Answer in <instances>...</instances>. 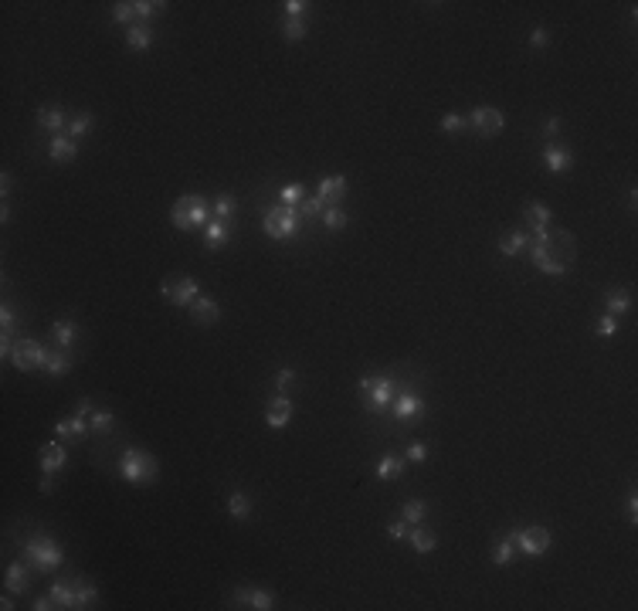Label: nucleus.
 Here are the masks:
<instances>
[{
  "mask_svg": "<svg viewBox=\"0 0 638 611\" xmlns=\"http://www.w3.org/2000/svg\"><path fill=\"white\" fill-rule=\"evenodd\" d=\"M543 163H547V170L550 174H570V167H574V156L567 146H557V143H547L543 146Z\"/></svg>",
  "mask_w": 638,
  "mask_h": 611,
  "instance_id": "obj_13",
  "label": "nucleus"
},
{
  "mask_svg": "<svg viewBox=\"0 0 638 611\" xmlns=\"http://www.w3.org/2000/svg\"><path fill=\"white\" fill-rule=\"evenodd\" d=\"M296 381V370H292V367H285V370H279V377H275V391H285V387H289V384Z\"/></svg>",
  "mask_w": 638,
  "mask_h": 611,
  "instance_id": "obj_51",
  "label": "nucleus"
},
{
  "mask_svg": "<svg viewBox=\"0 0 638 611\" xmlns=\"http://www.w3.org/2000/svg\"><path fill=\"white\" fill-rule=\"evenodd\" d=\"M119 476L129 485H150L160 479V462L146 448H126L119 458Z\"/></svg>",
  "mask_w": 638,
  "mask_h": 611,
  "instance_id": "obj_1",
  "label": "nucleus"
},
{
  "mask_svg": "<svg viewBox=\"0 0 638 611\" xmlns=\"http://www.w3.org/2000/svg\"><path fill=\"white\" fill-rule=\"evenodd\" d=\"M303 197H306L303 183H285V187L279 190V201L285 204V207H299V204H303Z\"/></svg>",
  "mask_w": 638,
  "mask_h": 611,
  "instance_id": "obj_41",
  "label": "nucleus"
},
{
  "mask_svg": "<svg viewBox=\"0 0 638 611\" xmlns=\"http://www.w3.org/2000/svg\"><path fill=\"white\" fill-rule=\"evenodd\" d=\"M96 601H99V587L92 584V581H82V578H78L75 581V608L85 611V608H92Z\"/></svg>",
  "mask_w": 638,
  "mask_h": 611,
  "instance_id": "obj_32",
  "label": "nucleus"
},
{
  "mask_svg": "<svg viewBox=\"0 0 638 611\" xmlns=\"http://www.w3.org/2000/svg\"><path fill=\"white\" fill-rule=\"evenodd\" d=\"M89 425H92V432H112V425H116V414H112L109 407H96V411L89 414Z\"/></svg>",
  "mask_w": 638,
  "mask_h": 611,
  "instance_id": "obj_40",
  "label": "nucleus"
},
{
  "mask_svg": "<svg viewBox=\"0 0 638 611\" xmlns=\"http://www.w3.org/2000/svg\"><path fill=\"white\" fill-rule=\"evenodd\" d=\"M261 228L268 238H275V241H285V238H296L299 228H303V214H299V207H268L265 211V218H261Z\"/></svg>",
  "mask_w": 638,
  "mask_h": 611,
  "instance_id": "obj_3",
  "label": "nucleus"
},
{
  "mask_svg": "<svg viewBox=\"0 0 638 611\" xmlns=\"http://www.w3.org/2000/svg\"><path fill=\"white\" fill-rule=\"evenodd\" d=\"M234 207H238V204H234L231 194H218V197H214V218H218V221H228L231 214H234Z\"/></svg>",
  "mask_w": 638,
  "mask_h": 611,
  "instance_id": "obj_42",
  "label": "nucleus"
},
{
  "mask_svg": "<svg viewBox=\"0 0 638 611\" xmlns=\"http://www.w3.org/2000/svg\"><path fill=\"white\" fill-rule=\"evenodd\" d=\"M207 214H211V207H207V201L201 194H183L170 207V225L180 231H197V228H207Z\"/></svg>",
  "mask_w": 638,
  "mask_h": 611,
  "instance_id": "obj_2",
  "label": "nucleus"
},
{
  "mask_svg": "<svg viewBox=\"0 0 638 611\" xmlns=\"http://www.w3.org/2000/svg\"><path fill=\"white\" fill-rule=\"evenodd\" d=\"M516 554H519V550H516V530H512V534H506L503 540H499V543H496V547H492V564L506 567V564H512V560H516Z\"/></svg>",
  "mask_w": 638,
  "mask_h": 611,
  "instance_id": "obj_25",
  "label": "nucleus"
},
{
  "mask_svg": "<svg viewBox=\"0 0 638 611\" xmlns=\"http://www.w3.org/2000/svg\"><path fill=\"white\" fill-rule=\"evenodd\" d=\"M160 296H163V299H170L174 306L190 309L194 299L201 296V289H197V279H190V276H174V279H167L163 285H160Z\"/></svg>",
  "mask_w": 638,
  "mask_h": 611,
  "instance_id": "obj_6",
  "label": "nucleus"
},
{
  "mask_svg": "<svg viewBox=\"0 0 638 611\" xmlns=\"http://www.w3.org/2000/svg\"><path fill=\"white\" fill-rule=\"evenodd\" d=\"M31 608H34V611H48V608H54V601L48 598V594H45V598H38V601H34Z\"/></svg>",
  "mask_w": 638,
  "mask_h": 611,
  "instance_id": "obj_57",
  "label": "nucleus"
},
{
  "mask_svg": "<svg viewBox=\"0 0 638 611\" xmlns=\"http://www.w3.org/2000/svg\"><path fill=\"white\" fill-rule=\"evenodd\" d=\"M557 133H561V119H557V116H550V119L543 123V136H547V139H554Z\"/></svg>",
  "mask_w": 638,
  "mask_h": 611,
  "instance_id": "obj_53",
  "label": "nucleus"
},
{
  "mask_svg": "<svg viewBox=\"0 0 638 611\" xmlns=\"http://www.w3.org/2000/svg\"><path fill=\"white\" fill-rule=\"evenodd\" d=\"M190 319L201 323V326H214L221 319V306L214 303V299H207V296H197L194 306H190Z\"/></svg>",
  "mask_w": 638,
  "mask_h": 611,
  "instance_id": "obj_14",
  "label": "nucleus"
},
{
  "mask_svg": "<svg viewBox=\"0 0 638 611\" xmlns=\"http://www.w3.org/2000/svg\"><path fill=\"white\" fill-rule=\"evenodd\" d=\"M228 513L241 523V520H248L252 516V499H248V492H241V489H234L228 496Z\"/></svg>",
  "mask_w": 638,
  "mask_h": 611,
  "instance_id": "obj_33",
  "label": "nucleus"
},
{
  "mask_svg": "<svg viewBox=\"0 0 638 611\" xmlns=\"http://www.w3.org/2000/svg\"><path fill=\"white\" fill-rule=\"evenodd\" d=\"M45 370H48L52 377H65V374L72 370L68 350H48V356H45Z\"/></svg>",
  "mask_w": 638,
  "mask_h": 611,
  "instance_id": "obj_30",
  "label": "nucleus"
},
{
  "mask_svg": "<svg viewBox=\"0 0 638 611\" xmlns=\"http://www.w3.org/2000/svg\"><path fill=\"white\" fill-rule=\"evenodd\" d=\"M3 587H7L10 594H24V591H27V567L21 564V560L7 567V578H3Z\"/></svg>",
  "mask_w": 638,
  "mask_h": 611,
  "instance_id": "obj_26",
  "label": "nucleus"
},
{
  "mask_svg": "<svg viewBox=\"0 0 638 611\" xmlns=\"http://www.w3.org/2000/svg\"><path fill=\"white\" fill-rule=\"evenodd\" d=\"M404 462H408V458L387 452V455H381V462L374 465V476H377V479H383V483H390V479H401V472H404Z\"/></svg>",
  "mask_w": 638,
  "mask_h": 611,
  "instance_id": "obj_17",
  "label": "nucleus"
},
{
  "mask_svg": "<svg viewBox=\"0 0 638 611\" xmlns=\"http://www.w3.org/2000/svg\"><path fill=\"white\" fill-rule=\"evenodd\" d=\"M282 7H285V17H303L309 3H306V0H285Z\"/></svg>",
  "mask_w": 638,
  "mask_h": 611,
  "instance_id": "obj_49",
  "label": "nucleus"
},
{
  "mask_svg": "<svg viewBox=\"0 0 638 611\" xmlns=\"http://www.w3.org/2000/svg\"><path fill=\"white\" fill-rule=\"evenodd\" d=\"M465 119H469V126L476 129V133H483V136H496V133H503V126H506V116L496 105H476Z\"/></svg>",
  "mask_w": 638,
  "mask_h": 611,
  "instance_id": "obj_9",
  "label": "nucleus"
},
{
  "mask_svg": "<svg viewBox=\"0 0 638 611\" xmlns=\"http://www.w3.org/2000/svg\"><path fill=\"white\" fill-rule=\"evenodd\" d=\"M523 218H526V225H533V231H540L554 221V211L547 204H526L523 207Z\"/></svg>",
  "mask_w": 638,
  "mask_h": 611,
  "instance_id": "obj_28",
  "label": "nucleus"
},
{
  "mask_svg": "<svg viewBox=\"0 0 638 611\" xmlns=\"http://www.w3.org/2000/svg\"><path fill=\"white\" fill-rule=\"evenodd\" d=\"M594 333H598L601 340H612L614 333H618V316H601L598 326H594Z\"/></svg>",
  "mask_w": 638,
  "mask_h": 611,
  "instance_id": "obj_46",
  "label": "nucleus"
},
{
  "mask_svg": "<svg viewBox=\"0 0 638 611\" xmlns=\"http://www.w3.org/2000/svg\"><path fill=\"white\" fill-rule=\"evenodd\" d=\"M421 411H425V401H421L418 394H401V398H394V414H397V421H414Z\"/></svg>",
  "mask_w": 638,
  "mask_h": 611,
  "instance_id": "obj_18",
  "label": "nucleus"
},
{
  "mask_svg": "<svg viewBox=\"0 0 638 611\" xmlns=\"http://www.w3.org/2000/svg\"><path fill=\"white\" fill-rule=\"evenodd\" d=\"M48 156H52L54 163H68V160H75L78 156V143L72 136H52V143H48Z\"/></svg>",
  "mask_w": 638,
  "mask_h": 611,
  "instance_id": "obj_16",
  "label": "nucleus"
},
{
  "mask_svg": "<svg viewBox=\"0 0 638 611\" xmlns=\"http://www.w3.org/2000/svg\"><path fill=\"white\" fill-rule=\"evenodd\" d=\"M469 126V119L462 116V112H445L441 116V133H459V129Z\"/></svg>",
  "mask_w": 638,
  "mask_h": 611,
  "instance_id": "obj_44",
  "label": "nucleus"
},
{
  "mask_svg": "<svg viewBox=\"0 0 638 611\" xmlns=\"http://www.w3.org/2000/svg\"><path fill=\"white\" fill-rule=\"evenodd\" d=\"M323 211H326L323 197H303V204H299V214H303V218H316V214H323Z\"/></svg>",
  "mask_w": 638,
  "mask_h": 611,
  "instance_id": "obj_45",
  "label": "nucleus"
},
{
  "mask_svg": "<svg viewBox=\"0 0 638 611\" xmlns=\"http://www.w3.org/2000/svg\"><path fill=\"white\" fill-rule=\"evenodd\" d=\"M48 598L54 601V608H75V581H72V584H68V581H58V584H52Z\"/></svg>",
  "mask_w": 638,
  "mask_h": 611,
  "instance_id": "obj_29",
  "label": "nucleus"
},
{
  "mask_svg": "<svg viewBox=\"0 0 638 611\" xmlns=\"http://www.w3.org/2000/svg\"><path fill=\"white\" fill-rule=\"evenodd\" d=\"M45 356L48 350L38 343V340H17L14 343V354H10V363L17 367V370H45Z\"/></svg>",
  "mask_w": 638,
  "mask_h": 611,
  "instance_id": "obj_8",
  "label": "nucleus"
},
{
  "mask_svg": "<svg viewBox=\"0 0 638 611\" xmlns=\"http://www.w3.org/2000/svg\"><path fill=\"white\" fill-rule=\"evenodd\" d=\"M360 398L367 411H383L394 401V381L387 374H367V377H360Z\"/></svg>",
  "mask_w": 638,
  "mask_h": 611,
  "instance_id": "obj_5",
  "label": "nucleus"
},
{
  "mask_svg": "<svg viewBox=\"0 0 638 611\" xmlns=\"http://www.w3.org/2000/svg\"><path fill=\"white\" fill-rule=\"evenodd\" d=\"M554 245H557V241H550L547 248H533V252H526V255H530V262H533L540 272H547V276H567L570 262L554 252Z\"/></svg>",
  "mask_w": 638,
  "mask_h": 611,
  "instance_id": "obj_10",
  "label": "nucleus"
},
{
  "mask_svg": "<svg viewBox=\"0 0 638 611\" xmlns=\"http://www.w3.org/2000/svg\"><path fill=\"white\" fill-rule=\"evenodd\" d=\"M89 432H92V425H89V418H82V414L65 418V421L54 425V435H58V438H85Z\"/></svg>",
  "mask_w": 638,
  "mask_h": 611,
  "instance_id": "obj_19",
  "label": "nucleus"
},
{
  "mask_svg": "<svg viewBox=\"0 0 638 611\" xmlns=\"http://www.w3.org/2000/svg\"><path fill=\"white\" fill-rule=\"evenodd\" d=\"M526 245H530V234H526V231H506V234L499 238V252L506 255V258L523 255L526 252Z\"/></svg>",
  "mask_w": 638,
  "mask_h": 611,
  "instance_id": "obj_20",
  "label": "nucleus"
},
{
  "mask_svg": "<svg viewBox=\"0 0 638 611\" xmlns=\"http://www.w3.org/2000/svg\"><path fill=\"white\" fill-rule=\"evenodd\" d=\"M225 241H228V221H218V218H214V221L204 228V245L207 248H221Z\"/></svg>",
  "mask_w": 638,
  "mask_h": 611,
  "instance_id": "obj_36",
  "label": "nucleus"
},
{
  "mask_svg": "<svg viewBox=\"0 0 638 611\" xmlns=\"http://www.w3.org/2000/svg\"><path fill=\"white\" fill-rule=\"evenodd\" d=\"M52 489H54L52 476H48V472H45V479H41V492H52Z\"/></svg>",
  "mask_w": 638,
  "mask_h": 611,
  "instance_id": "obj_58",
  "label": "nucleus"
},
{
  "mask_svg": "<svg viewBox=\"0 0 638 611\" xmlns=\"http://www.w3.org/2000/svg\"><path fill=\"white\" fill-rule=\"evenodd\" d=\"M65 448H61V445H58V442H48V445H41V472H48V476H52V472H58V469H61V465H65Z\"/></svg>",
  "mask_w": 638,
  "mask_h": 611,
  "instance_id": "obj_23",
  "label": "nucleus"
},
{
  "mask_svg": "<svg viewBox=\"0 0 638 611\" xmlns=\"http://www.w3.org/2000/svg\"><path fill=\"white\" fill-rule=\"evenodd\" d=\"M292 414H296V405H292L285 394H275V398L268 401V407H265V425L275 428V432H282V428L292 421Z\"/></svg>",
  "mask_w": 638,
  "mask_h": 611,
  "instance_id": "obj_11",
  "label": "nucleus"
},
{
  "mask_svg": "<svg viewBox=\"0 0 638 611\" xmlns=\"http://www.w3.org/2000/svg\"><path fill=\"white\" fill-rule=\"evenodd\" d=\"M0 221H3V225L10 221V207H7V201H3V207H0Z\"/></svg>",
  "mask_w": 638,
  "mask_h": 611,
  "instance_id": "obj_59",
  "label": "nucleus"
},
{
  "mask_svg": "<svg viewBox=\"0 0 638 611\" xmlns=\"http://www.w3.org/2000/svg\"><path fill=\"white\" fill-rule=\"evenodd\" d=\"M547 41H550V34H547L543 27H533V31H530V48H547Z\"/></svg>",
  "mask_w": 638,
  "mask_h": 611,
  "instance_id": "obj_50",
  "label": "nucleus"
},
{
  "mask_svg": "<svg viewBox=\"0 0 638 611\" xmlns=\"http://www.w3.org/2000/svg\"><path fill=\"white\" fill-rule=\"evenodd\" d=\"M75 336H78V326L72 323V319H54V326H52V340L61 347V350H68L72 343H75Z\"/></svg>",
  "mask_w": 638,
  "mask_h": 611,
  "instance_id": "obj_27",
  "label": "nucleus"
},
{
  "mask_svg": "<svg viewBox=\"0 0 638 611\" xmlns=\"http://www.w3.org/2000/svg\"><path fill=\"white\" fill-rule=\"evenodd\" d=\"M92 411H96V405H92V398H82V401L75 405V414H82V418H89Z\"/></svg>",
  "mask_w": 638,
  "mask_h": 611,
  "instance_id": "obj_54",
  "label": "nucleus"
},
{
  "mask_svg": "<svg viewBox=\"0 0 638 611\" xmlns=\"http://www.w3.org/2000/svg\"><path fill=\"white\" fill-rule=\"evenodd\" d=\"M150 45H153V31L143 24V21H139V24H129L126 27V48L129 51H146Z\"/></svg>",
  "mask_w": 638,
  "mask_h": 611,
  "instance_id": "obj_22",
  "label": "nucleus"
},
{
  "mask_svg": "<svg viewBox=\"0 0 638 611\" xmlns=\"http://www.w3.org/2000/svg\"><path fill=\"white\" fill-rule=\"evenodd\" d=\"M605 306H608V316H625V312H632V292L628 289H608Z\"/></svg>",
  "mask_w": 638,
  "mask_h": 611,
  "instance_id": "obj_24",
  "label": "nucleus"
},
{
  "mask_svg": "<svg viewBox=\"0 0 638 611\" xmlns=\"http://www.w3.org/2000/svg\"><path fill=\"white\" fill-rule=\"evenodd\" d=\"M21 554H24L27 564H34V567H38V571H45V574H48V571H54V567L65 560V550H61V547H58V540H52L48 534L31 536V540L24 543V550H21Z\"/></svg>",
  "mask_w": 638,
  "mask_h": 611,
  "instance_id": "obj_4",
  "label": "nucleus"
},
{
  "mask_svg": "<svg viewBox=\"0 0 638 611\" xmlns=\"http://www.w3.org/2000/svg\"><path fill=\"white\" fill-rule=\"evenodd\" d=\"M132 17H136V10H132V3L129 0H119V3H112V21L116 24H132Z\"/></svg>",
  "mask_w": 638,
  "mask_h": 611,
  "instance_id": "obj_43",
  "label": "nucleus"
},
{
  "mask_svg": "<svg viewBox=\"0 0 638 611\" xmlns=\"http://www.w3.org/2000/svg\"><path fill=\"white\" fill-rule=\"evenodd\" d=\"M411 530V523H404V520H394V523H387V536L390 540H404Z\"/></svg>",
  "mask_w": 638,
  "mask_h": 611,
  "instance_id": "obj_47",
  "label": "nucleus"
},
{
  "mask_svg": "<svg viewBox=\"0 0 638 611\" xmlns=\"http://www.w3.org/2000/svg\"><path fill=\"white\" fill-rule=\"evenodd\" d=\"M347 187H350V183H347V177H340V174H336V177H323L319 180V187H316V197H323V204L333 207L340 197H347Z\"/></svg>",
  "mask_w": 638,
  "mask_h": 611,
  "instance_id": "obj_15",
  "label": "nucleus"
},
{
  "mask_svg": "<svg viewBox=\"0 0 638 611\" xmlns=\"http://www.w3.org/2000/svg\"><path fill=\"white\" fill-rule=\"evenodd\" d=\"M516 550L526 557H543L550 550V530L547 527H523L516 530Z\"/></svg>",
  "mask_w": 638,
  "mask_h": 611,
  "instance_id": "obj_7",
  "label": "nucleus"
},
{
  "mask_svg": "<svg viewBox=\"0 0 638 611\" xmlns=\"http://www.w3.org/2000/svg\"><path fill=\"white\" fill-rule=\"evenodd\" d=\"M92 126H96V116L89 109H82V112H75V119H68V136L78 143L85 133H92Z\"/></svg>",
  "mask_w": 638,
  "mask_h": 611,
  "instance_id": "obj_34",
  "label": "nucleus"
},
{
  "mask_svg": "<svg viewBox=\"0 0 638 611\" xmlns=\"http://www.w3.org/2000/svg\"><path fill=\"white\" fill-rule=\"evenodd\" d=\"M347 225H350V214H347L343 207H336V204H333V207L323 211V228L326 231H343Z\"/></svg>",
  "mask_w": 638,
  "mask_h": 611,
  "instance_id": "obj_37",
  "label": "nucleus"
},
{
  "mask_svg": "<svg viewBox=\"0 0 638 611\" xmlns=\"http://www.w3.org/2000/svg\"><path fill=\"white\" fill-rule=\"evenodd\" d=\"M132 10H136L139 21H150V17L167 10V0H132Z\"/></svg>",
  "mask_w": 638,
  "mask_h": 611,
  "instance_id": "obj_38",
  "label": "nucleus"
},
{
  "mask_svg": "<svg viewBox=\"0 0 638 611\" xmlns=\"http://www.w3.org/2000/svg\"><path fill=\"white\" fill-rule=\"evenodd\" d=\"M282 34H285V41H289V45H299V41H306L309 27H306V21H303V17H289V21H285V27H282Z\"/></svg>",
  "mask_w": 638,
  "mask_h": 611,
  "instance_id": "obj_39",
  "label": "nucleus"
},
{
  "mask_svg": "<svg viewBox=\"0 0 638 611\" xmlns=\"http://www.w3.org/2000/svg\"><path fill=\"white\" fill-rule=\"evenodd\" d=\"M628 520H632V523L638 520V496H635V492L628 496Z\"/></svg>",
  "mask_w": 638,
  "mask_h": 611,
  "instance_id": "obj_56",
  "label": "nucleus"
},
{
  "mask_svg": "<svg viewBox=\"0 0 638 611\" xmlns=\"http://www.w3.org/2000/svg\"><path fill=\"white\" fill-rule=\"evenodd\" d=\"M38 126H41V129H52V133L65 129V126H68V119H65V109H61V105H41V109H38Z\"/></svg>",
  "mask_w": 638,
  "mask_h": 611,
  "instance_id": "obj_21",
  "label": "nucleus"
},
{
  "mask_svg": "<svg viewBox=\"0 0 638 611\" xmlns=\"http://www.w3.org/2000/svg\"><path fill=\"white\" fill-rule=\"evenodd\" d=\"M428 458V445L425 442H411L408 445V462H425Z\"/></svg>",
  "mask_w": 638,
  "mask_h": 611,
  "instance_id": "obj_48",
  "label": "nucleus"
},
{
  "mask_svg": "<svg viewBox=\"0 0 638 611\" xmlns=\"http://www.w3.org/2000/svg\"><path fill=\"white\" fill-rule=\"evenodd\" d=\"M408 540H411V547H414V554H432L434 550V534L432 530H425V527H411L408 530Z\"/></svg>",
  "mask_w": 638,
  "mask_h": 611,
  "instance_id": "obj_31",
  "label": "nucleus"
},
{
  "mask_svg": "<svg viewBox=\"0 0 638 611\" xmlns=\"http://www.w3.org/2000/svg\"><path fill=\"white\" fill-rule=\"evenodd\" d=\"M0 608H3V611H10V608H14V605H10V591H7V594L0 598Z\"/></svg>",
  "mask_w": 638,
  "mask_h": 611,
  "instance_id": "obj_60",
  "label": "nucleus"
},
{
  "mask_svg": "<svg viewBox=\"0 0 638 611\" xmlns=\"http://www.w3.org/2000/svg\"><path fill=\"white\" fill-rule=\"evenodd\" d=\"M10 187H14V180H10V174L3 170V174H0V194L7 197V194H10Z\"/></svg>",
  "mask_w": 638,
  "mask_h": 611,
  "instance_id": "obj_55",
  "label": "nucleus"
},
{
  "mask_svg": "<svg viewBox=\"0 0 638 611\" xmlns=\"http://www.w3.org/2000/svg\"><path fill=\"white\" fill-rule=\"evenodd\" d=\"M425 516H428V503H425V499H408V503L401 506V520L411 523V527L425 523Z\"/></svg>",
  "mask_w": 638,
  "mask_h": 611,
  "instance_id": "obj_35",
  "label": "nucleus"
},
{
  "mask_svg": "<svg viewBox=\"0 0 638 611\" xmlns=\"http://www.w3.org/2000/svg\"><path fill=\"white\" fill-rule=\"evenodd\" d=\"M234 601L245 605V608H255V611L275 608V598H272V591H265V587H234Z\"/></svg>",
  "mask_w": 638,
  "mask_h": 611,
  "instance_id": "obj_12",
  "label": "nucleus"
},
{
  "mask_svg": "<svg viewBox=\"0 0 638 611\" xmlns=\"http://www.w3.org/2000/svg\"><path fill=\"white\" fill-rule=\"evenodd\" d=\"M0 330L3 333L14 330V309H10V306H3V309H0Z\"/></svg>",
  "mask_w": 638,
  "mask_h": 611,
  "instance_id": "obj_52",
  "label": "nucleus"
}]
</instances>
